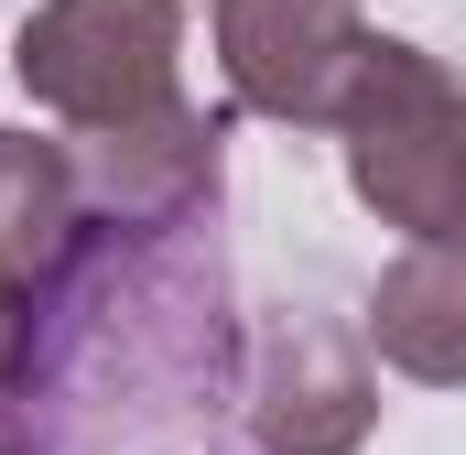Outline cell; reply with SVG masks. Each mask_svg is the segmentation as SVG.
I'll return each mask as SVG.
<instances>
[{
  "mask_svg": "<svg viewBox=\"0 0 466 455\" xmlns=\"http://www.w3.org/2000/svg\"><path fill=\"white\" fill-rule=\"evenodd\" d=\"M11 401L44 455H228L218 423L238 401V304L218 207L152 228L76 207L55 271L33 282Z\"/></svg>",
  "mask_w": 466,
  "mask_h": 455,
  "instance_id": "1",
  "label": "cell"
},
{
  "mask_svg": "<svg viewBox=\"0 0 466 455\" xmlns=\"http://www.w3.org/2000/svg\"><path fill=\"white\" fill-rule=\"evenodd\" d=\"M326 130L348 141V185L380 228H401V238H456L466 228V98L445 76V55H423L401 33H369Z\"/></svg>",
  "mask_w": 466,
  "mask_h": 455,
  "instance_id": "2",
  "label": "cell"
},
{
  "mask_svg": "<svg viewBox=\"0 0 466 455\" xmlns=\"http://www.w3.org/2000/svg\"><path fill=\"white\" fill-rule=\"evenodd\" d=\"M11 66L66 130L152 119L185 98V0H44Z\"/></svg>",
  "mask_w": 466,
  "mask_h": 455,
  "instance_id": "3",
  "label": "cell"
},
{
  "mask_svg": "<svg viewBox=\"0 0 466 455\" xmlns=\"http://www.w3.org/2000/svg\"><path fill=\"white\" fill-rule=\"evenodd\" d=\"M238 412H249V455H358L380 423L369 337L315 304L260 315V337L238 347Z\"/></svg>",
  "mask_w": 466,
  "mask_h": 455,
  "instance_id": "4",
  "label": "cell"
},
{
  "mask_svg": "<svg viewBox=\"0 0 466 455\" xmlns=\"http://www.w3.org/2000/svg\"><path fill=\"white\" fill-rule=\"evenodd\" d=\"M358 0H218V66H228V109L282 119V130H326L358 76Z\"/></svg>",
  "mask_w": 466,
  "mask_h": 455,
  "instance_id": "5",
  "label": "cell"
},
{
  "mask_svg": "<svg viewBox=\"0 0 466 455\" xmlns=\"http://www.w3.org/2000/svg\"><path fill=\"white\" fill-rule=\"evenodd\" d=\"M66 174H76V207H87V217H119V228L218 207V174H228V109L174 98V109H152V119H119V130H76Z\"/></svg>",
  "mask_w": 466,
  "mask_h": 455,
  "instance_id": "6",
  "label": "cell"
},
{
  "mask_svg": "<svg viewBox=\"0 0 466 455\" xmlns=\"http://www.w3.org/2000/svg\"><path fill=\"white\" fill-rule=\"evenodd\" d=\"M369 347H380L401 379H423V390H456L466 379V260H456V238H412V249L380 271V293H369Z\"/></svg>",
  "mask_w": 466,
  "mask_h": 455,
  "instance_id": "7",
  "label": "cell"
},
{
  "mask_svg": "<svg viewBox=\"0 0 466 455\" xmlns=\"http://www.w3.org/2000/svg\"><path fill=\"white\" fill-rule=\"evenodd\" d=\"M76 228V174H66V141H33V130H0V249L44 282L55 249Z\"/></svg>",
  "mask_w": 466,
  "mask_h": 455,
  "instance_id": "8",
  "label": "cell"
},
{
  "mask_svg": "<svg viewBox=\"0 0 466 455\" xmlns=\"http://www.w3.org/2000/svg\"><path fill=\"white\" fill-rule=\"evenodd\" d=\"M22 347H33V271H22V260L0 249V390H11Z\"/></svg>",
  "mask_w": 466,
  "mask_h": 455,
  "instance_id": "9",
  "label": "cell"
},
{
  "mask_svg": "<svg viewBox=\"0 0 466 455\" xmlns=\"http://www.w3.org/2000/svg\"><path fill=\"white\" fill-rule=\"evenodd\" d=\"M0 455H44V445H33V423H22V401H11V390H0Z\"/></svg>",
  "mask_w": 466,
  "mask_h": 455,
  "instance_id": "10",
  "label": "cell"
}]
</instances>
